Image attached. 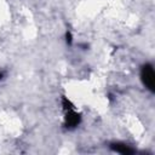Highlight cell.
<instances>
[{
	"instance_id": "8992f818",
	"label": "cell",
	"mask_w": 155,
	"mask_h": 155,
	"mask_svg": "<svg viewBox=\"0 0 155 155\" xmlns=\"http://www.w3.org/2000/svg\"><path fill=\"white\" fill-rule=\"evenodd\" d=\"M4 78V71H0V80H2Z\"/></svg>"
},
{
	"instance_id": "5b68a950",
	"label": "cell",
	"mask_w": 155,
	"mask_h": 155,
	"mask_svg": "<svg viewBox=\"0 0 155 155\" xmlns=\"http://www.w3.org/2000/svg\"><path fill=\"white\" fill-rule=\"evenodd\" d=\"M65 38H67V42L70 45V44H71V34H70L69 31L65 34Z\"/></svg>"
},
{
	"instance_id": "6da1fadb",
	"label": "cell",
	"mask_w": 155,
	"mask_h": 155,
	"mask_svg": "<svg viewBox=\"0 0 155 155\" xmlns=\"http://www.w3.org/2000/svg\"><path fill=\"white\" fill-rule=\"evenodd\" d=\"M140 78H142V82L144 84V86L150 90L151 92H154V86H155V75H154V69L150 64H145L142 68L140 71Z\"/></svg>"
},
{
	"instance_id": "3957f363",
	"label": "cell",
	"mask_w": 155,
	"mask_h": 155,
	"mask_svg": "<svg viewBox=\"0 0 155 155\" xmlns=\"http://www.w3.org/2000/svg\"><path fill=\"white\" fill-rule=\"evenodd\" d=\"M110 148H111L114 151L120 153V154H125V155H130V154H133V153H134V150H133L130 145L124 144V143H114V144L110 145Z\"/></svg>"
},
{
	"instance_id": "7a4b0ae2",
	"label": "cell",
	"mask_w": 155,
	"mask_h": 155,
	"mask_svg": "<svg viewBox=\"0 0 155 155\" xmlns=\"http://www.w3.org/2000/svg\"><path fill=\"white\" fill-rule=\"evenodd\" d=\"M65 111H67V114H65V126H67L68 128H74V127H76V126L80 124V121H81L80 114L76 113V111H74V109H71V110H65Z\"/></svg>"
},
{
	"instance_id": "277c9868",
	"label": "cell",
	"mask_w": 155,
	"mask_h": 155,
	"mask_svg": "<svg viewBox=\"0 0 155 155\" xmlns=\"http://www.w3.org/2000/svg\"><path fill=\"white\" fill-rule=\"evenodd\" d=\"M62 104H63V107H64L65 110H71V109H74L73 104L70 103V101H69L67 97H62Z\"/></svg>"
}]
</instances>
